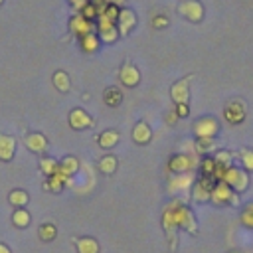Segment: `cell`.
Returning a JSON list of instances; mask_svg holds the SVG:
<instances>
[{
  "label": "cell",
  "instance_id": "ba28073f",
  "mask_svg": "<svg viewBox=\"0 0 253 253\" xmlns=\"http://www.w3.org/2000/svg\"><path fill=\"white\" fill-rule=\"evenodd\" d=\"M178 12H180L184 18L192 20V22H200V20L204 18V6H202L198 0H184V2H180Z\"/></svg>",
  "mask_w": 253,
  "mask_h": 253
},
{
  "label": "cell",
  "instance_id": "d590c367",
  "mask_svg": "<svg viewBox=\"0 0 253 253\" xmlns=\"http://www.w3.org/2000/svg\"><path fill=\"white\" fill-rule=\"evenodd\" d=\"M213 160H215V164L229 168V166H231V152H227V150H219V152L213 154Z\"/></svg>",
  "mask_w": 253,
  "mask_h": 253
},
{
  "label": "cell",
  "instance_id": "f1b7e54d",
  "mask_svg": "<svg viewBox=\"0 0 253 253\" xmlns=\"http://www.w3.org/2000/svg\"><path fill=\"white\" fill-rule=\"evenodd\" d=\"M198 168H200V174H202V176L213 178V172H215V160H213V156H206V158H202L200 164H198Z\"/></svg>",
  "mask_w": 253,
  "mask_h": 253
},
{
  "label": "cell",
  "instance_id": "ac0fdd59",
  "mask_svg": "<svg viewBox=\"0 0 253 253\" xmlns=\"http://www.w3.org/2000/svg\"><path fill=\"white\" fill-rule=\"evenodd\" d=\"M79 158H75V156H65L61 162H59V172L63 174V176H67V178H73L77 172H79Z\"/></svg>",
  "mask_w": 253,
  "mask_h": 253
},
{
  "label": "cell",
  "instance_id": "484cf974",
  "mask_svg": "<svg viewBox=\"0 0 253 253\" xmlns=\"http://www.w3.org/2000/svg\"><path fill=\"white\" fill-rule=\"evenodd\" d=\"M38 235H40L42 241H53L55 235H57V227L51 221H45V223H42L38 227Z\"/></svg>",
  "mask_w": 253,
  "mask_h": 253
},
{
  "label": "cell",
  "instance_id": "4fadbf2b",
  "mask_svg": "<svg viewBox=\"0 0 253 253\" xmlns=\"http://www.w3.org/2000/svg\"><path fill=\"white\" fill-rule=\"evenodd\" d=\"M194 186V174L186 172V174H174V178L168 182V190L170 192H186Z\"/></svg>",
  "mask_w": 253,
  "mask_h": 253
},
{
  "label": "cell",
  "instance_id": "ffe728a7",
  "mask_svg": "<svg viewBox=\"0 0 253 253\" xmlns=\"http://www.w3.org/2000/svg\"><path fill=\"white\" fill-rule=\"evenodd\" d=\"M69 182V178L67 176H63L59 170L53 174V176H47V180H45V190H49V192H61L63 190V186Z\"/></svg>",
  "mask_w": 253,
  "mask_h": 253
},
{
  "label": "cell",
  "instance_id": "2e32d148",
  "mask_svg": "<svg viewBox=\"0 0 253 253\" xmlns=\"http://www.w3.org/2000/svg\"><path fill=\"white\" fill-rule=\"evenodd\" d=\"M24 142H26V146H28L32 152H36V154H42V152H45V148H47V140H45V136L40 134V132H30Z\"/></svg>",
  "mask_w": 253,
  "mask_h": 253
},
{
  "label": "cell",
  "instance_id": "f546056e",
  "mask_svg": "<svg viewBox=\"0 0 253 253\" xmlns=\"http://www.w3.org/2000/svg\"><path fill=\"white\" fill-rule=\"evenodd\" d=\"M97 36L103 43H113L119 40V32H117V26L113 28H105V30H97Z\"/></svg>",
  "mask_w": 253,
  "mask_h": 253
},
{
  "label": "cell",
  "instance_id": "52a82bcc",
  "mask_svg": "<svg viewBox=\"0 0 253 253\" xmlns=\"http://www.w3.org/2000/svg\"><path fill=\"white\" fill-rule=\"evenodd\" d=\"M223 119H225L229 125H239V123H243V119H245V105H243V101L231 99V101L225 105V109H223Z\"/></svg>",
  "mask_w": 253,
  "mask_h": 253
},
{
  "label": "cell",
  "instance_id": "603a6c76",
  "mask_svg": "<svg viewBox=\"0 0 253 253\" xmlns=\"http://www.w3.org/2000/svg\"><path fill=\"white\" fill-rule=\"evenodd\" d=\"M117 166H119V162H117V158H115L113 154H105V156L99 160V164H97V168H99L103 174H115Z\"/></svg>",
  "mask_w": 253,
  "mask_h": 253
},
{
  "label": "cell",
  "instance_id": "e575fe53",
  "mask_svg": "<svg viewBox=\"0 0 253 253\" xmlns=\"http://www.w3.org/2000/svg\"><path fill=\"white\" fill-rule=\"evenodd\" d=\"M239 219H241V223H243L245 227H251V229H253V202H249V204L243 208Z\"/></svg>",
  "mask_w": 253,
  "mask_h": 253
},
{
  "label": "cell",
  "instance_id": "44dd1931",
  "mask_svg": "<svg viewBox=\"0 0 253 253\" xmlns=\"http://www.w3.org/2000/svg\"><path fill=\"white\" fill-rule=\"evenodd\" d=\"M77 253H99V243L95 237H79L75 239Z\"/></svg>",
  "mask_w": 253,
  "mask_h": 253
},
{
  "label": "cell",
  "instance_id": "8fae6325",
  "mask_svg": "<svg viewBox=\"0 0 253 253\" xmlns=\"http://www.w3.org/2000/svg\"><path fill=\"white\" fill-rule=\"evenodd\" d=\"M69 30H71L75 36H79V40H81V38L93 34V32H95V26H93V22H89V20H85L81 14H77V16H73V18L69 20Z\"/></svg>",
  "mask_w": 253,
  "mask_h": 253
},
{
  "label": "cell",
  "instance_id": "277c9868",
  "mask_svg": "<svg viewBox=\"0 0 253 253\" xmlns=\"http://www.w3.org/2000/svg\"><path fill=\"white\" fill-rule=\"evenodd\" d=\"M198 164L200 162L190 154H174L168 160V170L172 174H186V172H192Z\"/></svg>",
  "mask_w": 253,
  "mask_h": 253
},
{
  "label": "cell",
  "instance_id": "4316f807",
  "mask_svg": "<svg viewBox=\"0 0 253 253\" xmlns=\"http://www.w3.org/2000/svg\"><path fill=\"white\" fill-rule=\"evenodd\" d=\"M99 43H101V40H99V36H97L95 32L89 34V36H85V38H81V49H83L85 53H93V51H97Z\"/></svg>",
  "mask_w": 253,
  "mask_h": 253
},
{
  "label": "cell",
  "instance_id": "b9f144b4",
  "mask_svg": "<svg viewBox=\"0 0 253 253\" xmlns=\"http://www.w3.org/2000/svg\"><path fill=\"white\" fill-rule=\"evenodd\" d=\"M0 253H12V251H10V247L6 243H0Z\"/></svg>",
  "mask_w": 253,
  "mask_h": 253
},
{
  "label": "cell",
  "instance_id": "4dcf8cb0",
  "mask_svg": "<svg viewBox=\"0 0 253 253\" xmlns=\"http://www.w3.org/2000/svg\"><path fill=\"white\" fill-rule=\"evenodd\" d=\"M40 170H42L45 176H53V174L59 170V162L53 160V158H42V160H40Z\"/></svg>",
  "mask_w": 253,
  "mask_h": 253
},
{
  "label": "cell",
  "instance_id": "9c48e42d",
  "mask_svg": "<svg viewBox=\"0 0 253 253\" xmlns=\"http://www.w3.org/2000/svg\"><path fill=\"white\" fill-rule=\"evenodd\" d=\"M134 26H136V16H134V12L128 10V8H121L119 20H117V32H119V36H126L128 32L134 30Z\"/></svg>",
  "mask_w": 253,
  "mask_h": 253
},
{
  "label": "cell",
  "instance_id": "7402d4cb",
  "mask_svg": "<svg viewBox=\"0 0 253 253\" xmlns=\"http://www.w3.org/2000/svg\"><path fill=\"white\" fill-rule=\"evenodd\" d=\"M97 142H99V146H103V148H113V146L119 142V132H117L115 128L103 130V132L99 134Z\"/></svg>",
  "mask_w": 253,
  "mask_h": 253
},
{
  "label": "cell",
  "instance_id": "6da1fadb",
  "mask_svg": "<svg viewBox=\"0 0 253 253\" xmlns=\"http://www.w3.org/2000/svg\"><path fill=\"white\" fill-rule=\"evenodd\" d=\"M162 227L166 231V237H168L172 251H176V247H178V229H186L188 233L198 235L196 217H194L192 210L184 206L182 200H174L166 206V210L162 213Z\"/></svg>",
  "mask_w": 253,
  "mask_h": 253
},
{
  "label": "cell",
  "instance_id": "8992f818",
  "mask_svg": "<svg viewBox=\"0 0 253 253\" xmlns=\"http://www.w3.org/2000/svg\"><path fill=\"white\" fill-rule=\"evenodd\" d=\"M219 130V123L213 117H202L194 123V134L198 138H213Z\"/></svg>",
  "mask_w": 253,
  "mask_h": 253
},
{
  "label": "cell",
  "instance_id": "1f68e13d",
  "mask_svg": "<svg viewBox=\"0 0 253 253\" xmlns=\"http://www.w3.org/2000/svg\"><path fill=\"white\" fill-rule=\"evenodd\" d=\"M213 148H215L213 138H198V140H196V152H198V154H208V152H211Z\"/></svg>",
  "mask_w": 253,
  "mask_h": 253
},
{
  "label": "cell",
  "instance_id": "cb8c5ba5",
  "mask_svg": "<svg viewBox=\"0 0 253 253\" xmlns=\"http://www.w3.org/2000/svg\"><path fill=\"white\" fill-rule=\"evenodd\" d=\"M28 200H30V196H28V192L26 190H12L10 194H8V202L14 206V208H24L26 204H28Z\"/></svg>",
  "mask_w": 253,
  "mask_h": 253
},
{
  "label": "cell",
  "instance_id": "e0dca14e",
  "mask_svg": "<svg viewBox=\"0 0 253 253\" xmlns=\"http://www.w3.org/2000/svg\"><path fill=\"white\" fill-rule=\"evenodd\" d=\"M16 152V140L12 136H6V134H0V160H12Z\"/></svg>",
  "mask_w": 253,
  "mask_h": 253
},
{
  "label": "cell",
  "instance_id": "5bb4252c",
  "mask_svg": "<svg viewBox=\"0 0 253 253\" xmlns=\"http://www.w3.org/2000/svg\"><path fill=\"white\" fill-rule=\"evenodd\" d=\"M69 125H71V128H75V130H81V128H89L91 125H93V119L83 111V109H73L71 113H69Z\"/></svg>",
  "mask_w": 253,
  "mask_h": 253
},
{
  "label": "cell",
  "instance_id": "ab89813d",
  "mask_svg": "<svg viewBox=\"0 0 253 253\" xmlns=\"http://www.w3.org/2000/svg\"><path fill=\"white\" fill-rule=\"evenodd\" d=\"M69 2H71V4L75 6V8H79V10H81V8H83V6H85V4L89 2V0H69Z\"/></svg>",
  "mask_w": 253,
  "mask_h": 253
},
{
  "label": "cell",
  "instance_id": "836d02e7",
  "mask_svg": "<svg viewBox=\"0 0 253 253\" xmlns=\"http://www.w3.org/2000/svg\"><path fill=\"white\" fill-rule=\"evenodd\" d=\"M79 14H81L85 20H89V22H97V18H99V10L91 4V0H89L81 10H79Z\"/></svg>",
  "mask_w": 253,
  "mask_h": 253
},
{
  "label": "cell",
  "instance_id": "d6986e66",
  "mask_svg": "<svg viewBox=\"0 0 253 253\" xmlns=\"http://www.w3.org/2000/svg\"><path fill=\"white\" fill-rule=\"evenodd\" d=\"M103 101H105L107 107H119L123 103V91L119 87H113L111 85V87H107L103 91Z\"/></svg>",
  "mask_w": 253,
  "mask_h": 253
},
{
  "label": "cell",
  "instance_id": "8d00e7d4",
  "mask_svg": "<svg viewBox=\"0 0 253 253\" xmlns=\"http://www.w3.org/2000/svg\"><path fill=\"white\" fill-rule=\"evenodd\" d=\"M166 26H168V18H166V16L160 14V16H154V18H152V28H154V30H156V28L160 30V28H166Z\"/></svg>",
  "mask_w": 253,
  "mask_h": 253
},
{
  "label": "cell",
  "instance_id": "ee69618b",
  "mask_svg": "<svg viewBox=\"0 0 253 253\" xmlns=\"http://www.w3.org/2000/svg\"><path fill=\"white\" fill-rule=\"evenodd\" d=\"M0 4H2V0H0Z\"/></svg>",
  "mask_w": 253,
  "mask_h": 253
},
{
  "label": "cell",
  "instance_id": "60d3db41",
  "mask_svg": "<svg viewBox=\"0 0 253 253\" xmlns=\"http://www.w3.org/2000/svg\"><path fill=\"white\" fill-rule=\"evenodd\" d=\"M107 4H113V6L121 8V6H125V4H126V0H107Z\"/></svg>",
  "mask_w": 253,
  "mask_h": 253
},
{
  "label": "cell",
  "instance_id": "7bdbcfd3",
  "mask_svg": "<svg viewBox=\"0 0 253 253\" xmlns=\"http://www.w3.org/2000/svg\"><path fill=\"white\" fill-rule=\"evenodd\" d=\"M229 253H239V251H229Z\"/></svg>",
  "mask_w": 253,
  "mask_h": 253
},
{
  "label": "cell",
  "instance_id": "3957f363",
  "mask_svg": "<svg viewBox=\"0 0 253 253\" xmlns=\"http://www.w3.org/2000/svg\"><path fill=\"white\" fill-rule=\"evenodd\" d=\"M211 202L217 204V206H239V194H235L223 180L215 182L213 184V190H211Z\"/></svg>",
  "mask_w": 253,
  "mask_h": 253
},
{
  "label": "cell",
  "instance_id": "7c38bea8",
  "mask_svg": "<svg viewBox=\"0 0 253 253\" xmlns=\"http://www.w3.org/2000/svg\"><path fill=\"white\" fill-rule=\"evenodd\" d=\"M119 79L126 87H136L138 81H140V73H138V69L132 63H125L121 67V71H119Z\"/></svg>",
  "mask_w": 253,
  "mask_h": 253
},
{
  "label": "cell",
  "instance_id": "74e56055",
  "mask_svg": "<svg viewBox=\"0 0 253 253\" xmlns=\"http://www.w3.org/2000/svg\"><path fill=\"white\" fill-rule=\"evenodd\" d=\"M176 115L178 117H188V105H176Z\"/></svg>",
  "mask_w": 253,
  "mask_h": 253
},
{
  "label": "cell",
  "instance_id": "d6a6232c",
  "mask_svg": "<svg viewBox=\"0 0 253 253\" xmlns=\"http://www.w3.org/2000/svg\"><path fill=\"white\" fill-rule=\"evenodd\" d=\"M239 158H241L243 170L253 172V150H249V148H239Z\"/></svg>",
  "mask_w": 253,
  "mask_h": 253
},
{
  "label": "cell",
  "instance_id": "30bf717a",
  "mask_svg": "<svg viewBox=\"0 0 253 253\" xmlns=\"http://www.w3.org/2000/svg\"><path fill=\"white\" fill-rule=\"evenodd\" d=\"M190 79H192V75L190 77H184V79H180V81H176L172 85L170 93H172V101L176 105H188V99H190V89H188Z\"/></svg>",
  "mask_w": 253,
  "mask_h": 253
},
{
  "label": "cell",
  "instance_id": "5b68a950",
  "mask_svg": "<svg viewBox=\"0 0 253 253\" xmlns=\"http://www.w3.org/2000/svg\"><path fill=\"white\" fill-rule=\"evenodd\" d=\"M213 184H215V180H213V178L200 176V178L194 182V186H192V198H194V202L204 204V202L211 200V190H213Z\"/></svg>",
  "mask_w": 253,
  "mask_h": 253
},
{
  "label": "cell",
  "instance_id": "9a60e30c",
  "mask_svg": "<svg viewBox=\"0 0 253 253\" xmlns=\"http://www.w3.org/2000/svg\"><path fill=\"white\" fill-rule=\"evenodd\" d=\"M150 138H152L150 126H148L144 121H138V123L132 126V140H134L136 144H146V142H150Z\"/></svg>",
  "mask_w": 253,
  "mask_h": 253
},
{
  "label": "cell",
  "instance_id": "83f0119b",
  "mask_svg": "<svg viewBox=\"0 0 253 253\" xmlns=\"http://www.w3.org/2000/svg\"><path fill=\"white\" fill-rule=\"evenodd\" d=\"M53 85H55V89H57V91L67 93V91H69V87H71L69 75H67L65 71H55V73H53Z\"/></svg>",
  "mask_w": 253,
  "mask_h": 253
},
{
  "label": "cell",
  "instance_id": "f35d334b",
  "mask_svg": "<svg viewBox=\"0 0 253 253\" xmlns=\"http://www.w3.org/2000/svg\"><path fill=\"white\" fill-rule=\"evenodd\" d=\"M178 121V115H176V111H170L168 115H166V125H172V123H176Z\"/></svg>",
  "mask_w": 253,
  "mask_h": 253
},
{
  "label": "cell",
  "instance_id": "d4e9b609",
  "mask_svg": "<svg viewBox=\"0 0 253 253\" xmlns=\"http://www.w3.org/2000/svg\"><path fill=\"white\" fill-rule=\"evenodd\" d=\"M30 211L26 208H16L14 213H12V223L16 227H28L30 225Z\"/></svg>",
  "mask_w": 253,
  "mask_h": 253
},
{
  "label": "cell",
  "instance_id": "7a4b0ae2",
  "mask_svg": "<svg viewBox=\"0 0 253 253\" xmlns=\"http://www.w3.org/2000/svg\"><path fill=\"white\" fill-rule=\"evenodd\" d=\"M223 182L235 192V194H241L247 190L249 186V172L243 170V168H237V166H229L223 174Z\"/></svg>",
  "mask_w": 253,
  "mask_h": 253
}]
</instances>
